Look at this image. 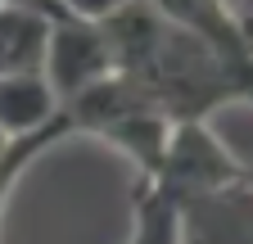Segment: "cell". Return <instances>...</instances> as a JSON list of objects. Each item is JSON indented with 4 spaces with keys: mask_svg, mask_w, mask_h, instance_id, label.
<instances>
[{
    "mask_svg": "<svg viewBox=\"0 0 253 244\" xmlns=\"http://www.w3.org/2000/svg\"><path fill=\"white\" fill-rule=\"evenodd\" d=\"M63 118L73 122V136H95L109 149L136 167L140 181H154L163 167V154L172 145V118L154 104V95L145 86H136L131 77L109 73L104 81L86 86L77 100L63 104Z\"/></svg>",
    "mask_w": 253,
    "mask_h": 244,
    "instance_id": "1",
    "label": "cell"
},
{
    "mask_svg": "<svg viewBox=\"0 0 253 244\" xmlns=\"http://www.w3.org/2000/svg\"><path fill=\"white\" fill-rule=\"evenodd\" d=\"M45 14V64H41V77L50 81L59 109L77 100L86 86L104 81L113 73V45H109V32L104 23H86V18H73L63 14L54 0H27Z\"/></svg>",
    "mask_w": 253,
    "mask_h": 244,
    "instance_id": "2",
    "label": "cell"
},
{
    "mask_svg": "<svg viewBox=\"0 0 253 244\" xmlns=\"http://www.w3.org/2000/svg\"><path fill=\"white\" fill-rule=\"evenodd\" d=\"M253 167L240 163L226 145L212 136L208 122H185V127L172 131V145L163 154V167H158L154 186H163L176 203L195 199V195H208V190H221V186H235L244 181Z\"/></svg>",
    "mask_w": 253,
    "mask_h": 244,
    "instance_id": "3",
    "label": "cell"
},
{
    "mask_svg": "<svg viewBox=\"0 0 253 244\" xmlns=\"http://www.w3.org/2000/svg\"><path fill=\"white\" fill-rule=\"evenodd\" d=\"M181 244H253V172L235 186H221L176 203Z\"/></svg>",
    "mask_w": 253,
    "mask_h": 244,
    "instance_id": "4",
    "label": "cell"
},
{
    "mask_svg": "<svg viewBox=\"0 0 253 244\" xmlns=\"http://www.w3.org/2000/svg\"><path fill=\"white\" fill-rule=\"evenodd\" d=\"M168 23L195 32L226 59H253V14L235 9L231 0H149Z\"/></svg>",
    "mask_w": 253,
    "mask_h": 244,
    "instance_id": "5",
    "label": "cell"
},
{
    "mask_svg": "<svg viewBox=\"0 0 253 244\" xmlns=\"http://www.w3.org/2000/svg\"><path fill=\"white\" fill-rule=\"evenodd\" d=\"M59 100L41 73H9L0 77V136L5 140H23L45 131L59 118Z\"/></svg>",
    "mask_w": 253,
    "mask_h": 244,
    "instance_id": "6",
    "label": "cell"
},
{
    "mask_svg": "<svg viewBox=\"0 0 253 244\" xmlns=\"http://www.w3.org/2000/svg\"><path fill=\"white\" fill-rule=\"evenodd\" d=\"M45 64V14L27 0L0 5V77L41 73Z\"/></svg>",
    "mask_w": 253,
    "mask_h": 244,
    "instance_id": "7",
    "label": "cell"
},
{
    "mask_svg": "<svg viewBox=\"0 0 253 244\" xmlns=\"http://www.w3.org/2000/svg\"><path fill=\"white\" fill-rule=\"evenodd\" d=\"M126 244H181V208L176 199L154 186V181H140L131 186V235Z\"/></svg>",
    "mask_w": 253,
    "mask_h": 244,
    "instance_id": "8",
    "label": "cell"
},
{
    "mask_svg": "<svg viewBox=\"0 0 253 244\" xmlns=\"http://www.w3.org/2000/svg\"><path fill=\"white\" fill-rule=\"evenodd\" d=\"M73 136V122L68 118H54L45 131H37V136H23V140H14L9 149H5V159H0V217H5V203H9V195H14V186L23 181V172L37 163L45 149H54L59 140H68Z\"/></svg>",
    "mask_w": 253,
    "mask_h": 244,
    "instance_id": "9",
    "label": "cell"
},
{
    "mask_svg": "<svg viewBox=\"0 0 253 244\" xmlns=\"http://www.w3.org/2000/svg\"><path fill=\"white\" fill-rule=\"evenodd\" d=\"M54 5L63 14H73V18H86V23H109L126 5H136V0H54Z\"/></svg>",
    "mask_w": 253,
    "mask_h": 244,
    "instance_id": "10",
    "label": "cell"
},
{
    "mask_svg": "<svg viewBox=\"0 0 253 244\" xmlns=\"http://www.w3.org/2000/svg\"><path fill=\"white\" fill-rule=\"evenodd\" d=\"M9 145H14V140H5V136H0V159H5V149H9Z\"/></svg>",
    "mask_w": 253,
    "mask_h": 244,
    "instance_id": "11",
    "label": "cell"
}]
</instances>
